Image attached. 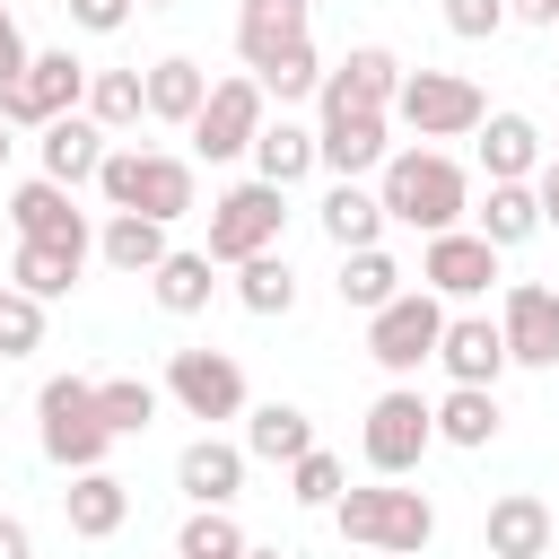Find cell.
Wrapping results in <instances>:
<instances>
[{
  "instance_id": "b9f144b4",
  "label": "cell",
  "mask_w": 559,
  "mask_h": 559,
  "mask_svg": "<svg viewBox=\"0 0 559 559\" xmlns=\"http://www.w3.org/2000/svg\"><path fill=\"white\" fill-rule=\"evenodd\" d=\"M507 26H559V0H507Z\"/></svg>"
},
{
  "instance_id": "f6af8a7d",
  "label": "cell",
  "mask_w": 559,
  "mask_h": 559,
  "mask_svg": "<svg viewBox=\"0 0 559 559\" xmlns=\"http://www.w3.org/2000/svg\"><path fill=\"white\" fill-rule=\"evenodd\" d=\"M245 559H288V550H280V542H271V550H262V542H245Z\"/></svg>"
},
{
  "instance_id": "d590c367",
  "label": "cell",
  "mask_w": 559,
  "mask_h": 559,
  "mask_svg": "<svg viewBox=\"0 0 559 559\" xmlns=\"http://www.w3.org/2000/svg\"><path fill=\"white\" fill-rule=\"evenodd\" d=\"M175 559H245V533L227 507H192L183 533H175Z\"/></svg>"
},
{
  "instance_id": "7dc6e473",
  "label": "cell",
  "mask_w": 559,
  "mask_h": 559,
  "mask_svg": "<svg viewBox=\"0 0 559 559\" xmlns=\"http://www.w3.org/2000/svg\"><path fill=\"white\" fill-rule=\"evenodd\" d=\"M131 9H175V0H131Z\"/></svg>"
},
{
  "instance_id": "e575fe53",
  "label": "cell",
  "mask_w": 559,
  "mask_h": 559,
  "mask_svg": "<svg viewBox=\"0 0 559 559\" xmlns=\"http://www.w3.org/2000/svg\"><path fill=\"white\" fill-rule=\"evenodd\" d=\"M157 384L148 376H96V419L114 428V437H140V428H157Z\"/></svg>"
},
{
  "instance_id": "8992f818",
  "label": "cell",
  "mask_w": 559,
  "mask_h": 559,
  "mask_svg": "<svg viewBox=\"0 0 559 559\" xmlns=\"http://www.w3.org/2000/svg\"><path fill=\"white\" fill-rule=\"evenodd\" d=\"M358 445H367V472H376V480H411V472H419V454L437 445V419H428L419 384H384V393L367 402Z\"/></svg>"
},
{
  "instance_id": "5b68a950",
  "label": "cell",
  "mask_w": 559,
  "mask_h": 559,
  "mask_svg": "<svg viewBox=\"0 0 559 559\" xmlns=\"http://www.w3.org/2000/svg\"><path fill=\"white\" fill-rule=\"evenodd\" d=\"M35 445H44V463H61V472H96V463H105L114 428L96 419V384H87V376H52V384L35 393Z\"/></svg>"
},
{
  "instance_id": "ab89813d",
  "label": "cell",
  "mask_w": 559,
  "mask_h": 559,
  "mask_svg": "<svg viewBox=\"0 0 559 559\" xmlns=\"http://www.w3.org/2000/svg\"><path fill=\"white\" fill-rule=\"evenodd\" d=\"M70 26L79 35H122L131 26V0H70Z\"/></svg>"
},
{
  "instance_id": "603a6c76",
  "label": "cell",
  "mask_w": 559,
  "mask_h": 559,
  "mask_svg": "<svg viewBox=\"0 0 559 559\" xmlns=\"http://www.w3.org/2000/svg\"><path fill=\"white\" fill-rule=\"evenodd\" d=\"M140 96H148V122H192L201 96H210V70L192 52H166V61L140 70Z\"/></svg>"
},
{
  "instance_id": "d6a6232c",
  "label": "cell",
  "mask_w": 559,
  "mask_h": 559,
  "mask_svg": "<svg viewBox=\"0 0 559 559\" xmlns=\"http://www.w3.org/2000/svg\"><path fill=\"white\" fill-rule=\"evenodd\" d=\"M79 114H87L105 140H114V131H131V122L148 114V96H140V70H87V105H79Z\"/></svg>"
},
{
  "instance_id": "f35d334b",
  "label": "cell",
  "mask_w": 559,
  "mask_h": 559,
  "mask_svg": "<svg viewBox=\"0 0 559 559\" xmlns=\"http://www.w3.org/2000/svg\"><path fill=\"white\" fill-rule=\"evenodd\" d=\"M445 26H454L463 44H489V35L507 26V0H445Z\"/></svg>"
},
{
  "instance_id": "ee69618b",
  "label": "cell",
  "mask_w": 559,
  "mask_h": 559,
  "mask_svg": "<svg viewBox=\"0 0 559 559\" xmlns=\"http://www.w3.org/2000/svg\"><path fill=\"white\" fill-rule=\"evenodd\" d=\"M0 559H35V533L17 515H0Z\"/></svg>"
},
{
  "instance_id": "2e32d148",
  "label": "cell",
  "mask_w": 559,
  "mask_h": 559,
  "mask_svg": "<svg viewBox=\"0 0 559 559\" xmlns=\"http://www.w3.org/2000/svg\"><path fill=\"white\" fill-rule=\"evenodd\" d=\"M9 227H17V245H96L79 192H61V183H44V175H26V183L9 192Z\"/></svg>"
},
{
  "instance_id": "30bf717a",
  "label": "cell",
  "mask_w": 559,
  "mask_h": 559,
  "mask_svg": "<svg viewBox=\"0 0 559 559\" xmlns=\"http://www.w3.org/2000/svg\"><path fill=\"white\" fill-rule=\"evenodd\" d=\"M262 122H271V96L236 70V79H210V96H201V114H192L183 131H192V148H201L210 166H227V157H245V148H253V131H262Z\"/></svg>"
},
{
  "instance_id": "7c38bea8",
  "label": "cell",
  "mask_w": 559,
  "mask_h": 559,
  "mask_svg": "<svg viewBox=\"0 0 559 559\" xmlns=\"http://www.w3.org/2000/svg\"><path fill=\"white\" fill-rule=\"evenodd\" d=\"M489 280H498V245H480L472 227L428 236V253H419V288H428L437 306H472V297H489Z\"/></svg>"
},
{
  "instance_id": "8d00e7d4",
  "label": "cell",
  "mask_w": 559,
  "mask_h": 559,
  "mask_svg": "<svg viewBox=\"0 0 559 559\" xmlns=\"http://www.w3.org/2000/svg\"><path fill=\"white\" fill-rule=\"evenodd\" d=\"M35 349H44V306L0 280V358H35Z\"/></svg>"
},
{
  "instance_id": "f546056e",
  "label": "cell",
  "mask_w": 559,
  "mask_h": 559,
  "mask_svg": "<svg viewBox=\"0 0 559 559\" xmlns=\"http://www.w3.org/2000/svg\"><path fill=\"white\" fill-rule=\"evenodd\" d=\"M314 218H323V236H332V253H358V245H384V201H376L367 183H332Z\"/></svg>"
},
{
  "instance_id": "44dd1931",
  "label": "cell",
  "mask_w": 559,
  "mask_h": 559,
  "mask_svg": "<svg viewBox=\"0 0 559 559\" xmlns=\"http://www.w3.org/2000/svg\"><path fill=\"white\" fill-rule=\"evenodd\" d=\"M533 166H542V131H533V114L498 105V114L480 122V175H489V183H533Z\"/></svg>"
},
{
  "instance_id": "e0dca14e",
  "label": "cell",
  "mask_w": 559,
  "mask_h": 559,
  "mask_svg": "<svg viewBox=\"0 0 559 559\" xmlns=\"http://www.w3.org/2000/svg\"><path fill=\"white\" fill-rule=\"evenodd\" d=\"M437 367H445V384H489V393H498V376H507V341H498V323H489V314H445V332H437Z\"/></svg>"
},
{
  "instance_id": "ac0fdd59",
  "label": "cell",
  "mask_w": 559,
  "mask_h": 559,
  "mask_svg": "<svg viewBox=\"0 0 559 559\" xmlns=\"http://www.w3.org/2000/svg\"><path fill=\"white\" fill-rule=\"evenodd\" d=\"M105 131L87 122V114H61V122H44L35 131V157H44V183H61V192H79V183H96V166H105Z\"/></svg>"
},
{
  "instance_id": "83f0119b",
  "label": "cell",
  "mask_w": 559,
  "mask_h": 559,
  "mask_svg": "<svg viewBox=\"0 0 559 559\" xmlns=\"http://www.w3.org/2000/svg\"><path fill=\"white\" fill-rule=\"evenodd\" d=\"M79 271H87V245H17V253H9V288H26L35 306L70 297Z\"/></svg>"
},
{
  "instance_id": "7bdbcfd3",
  "label": "cell",
  "mask_w": 559,
  "mask_h": 559,
  "mask_svg": "<svg viewBox=\"0 0 559 559\" xmlns=\"http://www.w3.org/2000/svg\"><path fill=\"white\" fill-rule=\"evenodd\" d=\"M533 201H542V227H559V166L542 157V183H533Z\"/></svg>"
},
{
  "instance_id": "836d02e7",
  "label": "cell",
  "mask_w": 559,
  "mask_h": 559,
  "mask_svg": "<svg viewBox=\"0 0 559 559\" xmlns=\"http://www.w3.org/2000/svg\"><path fill=\"white\" fill-rule=\"evenodd\" d=\"M236 306L245 314H288L297 306V271H288V253H253V262H236Z\"/></svg>"
},
{
  "instance_id": "6da1fadb",
  "label": "cell",
  "mask_w": 559,
  "mask_h": 559,
  "mask_svg": "<svg viewBox=\"0 0 559 559\" xmlns=\"http://www.w3.org/2000/svg\"><path fill=\"white\" fill-rule=\"evenodd\" d=\"M376 201H384V227L445 236V227H463V210H472V175H463L445 148H393V157L376 166Z\"/></svg>"
},
{
  "instance_id": "74e56055",
  "label": "cell",
  "mask_w": 559,
  "mask_h": 559,
  "mask_svg": "<svg viewBox=\"0 0 559 559\" xmlns=\"http://www.w3.org/2000/svg\"><path fill=\"white\" fill-rule=\"evenodd\" d=\"M341 489H349V480H341V454H323V445H314V454H297V463H288V498H297V507H332Z\"/></svg>"
},
{
  "instance_id": "ba28073f",
  "label": "cell",
  "mask_w": 559,
  "mask_h": 559,
  "mask_svg": "<svg viewBox=\"0 0 559 559\" xmlns=\"http://www.w3.org/2000/svg\"><path fill=\"white\" fill-rule=\"evenodd\" d=\"M79 105H87V61H79L70 44H52V52H26L17 87L0 96V122H9V131H44V122H61V114H79Z\"/></svg>"
},
{
  "instance_id": "f1b7e54d",
  "label": "cell",
  "mask_w": 559,
  "mask_h": 559,
  "mask_svg": "<svg viewBox=\"0 0 559 559\" xmlns=\"http://www.w3.org/2000/svg\"><path fill=\"white\" fill-rule=\"evenodd\" d=\"M297 454H314V419H306L297 402L245 411V463H297Z\"/></svg>"
},
{
  "instance_id": "52a82bcc",
  "label": "cell",
  "mask_w": 559,
  "mask_h": 559,
  "mask_svg": "<svg viewBox=\"0 0 559 559\" xmlns=\"http://www.w3.org/2000/svg\"><path fill=\"white\" fill-rule=\"evenodd\" d=\"M280 227H288V192L280 183H227L210 201V262H253V253H280Z\"/></svg>"
},
{
  "instance_id": "1f68e13d",
  "label": "cell",
  "mask_w": 559,
  "mask_h": 559,
  "mask_svg": "<svg viewBox=\"0 0 559 559\" xmlns=\"http://www.w3.org/2000/svg\"><path fill=\"white\" fill-rule=\"evenodd\" d=\"M393 297H402V262H393L384 245H358V253H341V306L376 314V306H393Z\"/></svg>"
},
{
  "instance_id": "4316f807",
  "label": "cell",
  "mask_w": 559,
  "mask_h": 559,
  "mask_svg": "<svg viewBox=\"0 0 559 559\" xmlns=\"http://www.w3.org/2000/svg\"><path fill=\"white\" fill-rule=\"evenodd\" d=\"M245 157H253V183H280V192H288V183H306V175H314V131L280 114V122H262V131H253V148H245Z\"/></svg>"
},
{
  "instance_id": "9c48e42d",
  "label": "cell",
  "mask_w": 559,
  "mask_h": 559,
  "mask_svg": "<svg viewBox=\"0 0 559 559\" xmlns=\"http://www.w3.org/2000/svg\"><path fill=\"white\" fill-rule=\"evenodd\" d=\"M437 332H445V306H437L428 288H402L393 306L367 314V358L402 384V376H419V367L437 358Z\"/></svg>"
},
{
  "instance_id": "60d3db41",
  "label": "cell",
  "mask_w": 559,
  "mask_h": 559,
  "mask_svg": "<svg viewBox=\"0 0 559 559\" xmlns=\"http://www.w3.org/2000/svg\"><path fill=\"white\" fill-rule=\"evenodd\" d=\"M17 70H26V35H17V17H9V0H0V96L17 87Z\"/></svg>"
},
{
  "instance_id": "7402d4cb",
  "label": "cell",
  "mask_w": 559,
  "mask_h": 559,
  "mask_svg": "<svg viewBox=\"0 0 559 559\" xmlns=\"http://www.w3.org/2000/svg\"><path fill=\"white\" fill-rule=\"evenodd\" d=\"M428 419H437V445H463V454H480V445L507 428V411H498L489 384H445V393L428 402Z\"/></svg>"
},
{
  "instance_id": "d4e9b609",
  "label": "cell",
  "mask_w": 559,
  "mask_h": 559,
  "mask_svg": "<svg viewBox=\"0 0 559 559\" xmlns=\"http://www.w3.org/2000/svg\"><path fill=\"white\" fill-rule=\"evenodd\" d=\"M96 253L122 271V280H148L175 245H166V227L157 218H140V210H105V227H96Z\"/></svg>"
},
{
  "instance_id": "4fadbf2b",
  "label": "cell",
  "mask_w": 559,
  "mask_h": 559,
  "mask_svg": "<svg viewBox=\"0 0 559 559\" xmlns=\"http://www.w3.org/2000/svg\"><path fill=\"white\" fill-rule=\"evenodd\" d=\"M498 341H507V367H559V288L515 280L498 297Z\"/></svg>"
},
{
  "instance_id": "7a4b0ae2",
  "label": "cell",
  "mask_w": 559,
  "mask_h": 559,
  "mask_svg": "<svg viewBox=\"0 0 559 559\" xmlns=\"http://www.w3.org/2000/svg\"><path fill=\"white\" fill-rule=\"evenodd\" d=\"M332 524H341V542H358V550H376V559H419V550L437 542V507H428L419 489H402V480L341 489V498H332Z\"/></svg>"
},
{
  "instance_id": "9a60e30c",
  "label": "cell",
  "mask_w": 559,
  "mask_h": 559,
  "mask_svg": "<svg viewBox=\"0 0 559 559\" xmlns=\"http://www.w3.org/2000/svg\"><path fill=\"white\" fill-rule=\"evenodd\" d=\"M393 157V122L384 114H323L314 122V166L332 175V183H358V175H376Z\"/></svg>"
},
{
  "instance_id": "d6986e66",
  "label": "cell",
  "mask_w": 559,
  "mask_h": 559,
  "mask_svg": "<svg viewBox=\"0 0 559 559\" xmlns=\"http://www.w3.org/2000/svg\"><path fill=\"white\" fill-rule=\"evenodd\" d=\"M175 489H183L192 507H236V489H245V445L192 437V445L175 454Z\"/></svg>"
},
{
  "instance_id": "5bb4252c",
  "label": "cell",
  "mask_w": 559,
  "mask_h": 559,
  "mask_svg": "<svg viewBox=\"0 0 559 559\" xmlns=\"http://www.w3.org/2000/svg\"><path fill=\"white\" fill-rule=\"evenodd\" d=\"M393 87H402V61H393L384 44H349V61L323 70L314 105H323V114H393Z\"/></svg>"
},
{
  "instance_id": "bcb514c9",
  "label": "cell",
  "mask_w": 559,
  "mask_h": 559,
  "mask_svg": "<svg viewBox=\"0 0 559 559\" xmlns=\"http://www.w3.org/2000/svg\"><path fill=\"white\" fill-rule=\"evenodd\" d=\"M9 148H17V131H9V122H0V175H9Z\"/></svg>"
},
{
  "instance_id": "8fae6325",
  "label": "cell",
  "mask_w": 559,
  "mask_h": 559,
  "mask_svg": "<svg viewBox=\"0 0 559 559\" xmlns=\"http://www.w3.org/2000/svg\"><path fill=\"white\" fill-rule=\"evenodd\" d=\"M183 419H245V367L227 358V349H175L166 358V384H157Z\"/></svg>"
},
{
  "instance_id": "c3c4849f",
  "label": "cell",
  "mask_w": 559,
  "mask_h": 559,
  "mask_svg": "<svg viewBox=\"0 0 559 559\" xmlns=\"http://www.w3.org/2000/svg\"><path fill=\"white\" fill-rule=\"evenodd\" d=\"M550 166H559V148H550Z\"/></svg>"
},
{
  "instance_id": "484cf974",
  "label": "cell",
  "mask_w": 559,
  "mask_h": 559,
  "mask_svg": "<svg viewBox=\"0 0 559 559\" xmlns=\"http://www.w3.org/2000/svg\"><path fill=\"white\" fill-rule=\"evenodd\" d=\"M542 550H550V507L533 489L489 498V559H542Z\"/></svg>"
},
{
  "instance_id": "ffe728a7",
  "label": "cell",
  "mask_w": 559,
  "mask_h": 559,
  "mask_svg": "<svg viewBox=\"0 0 559 559\" xmlns=\"http://www.w3.org/2000/svg\"><path fill=\"white\" fill-rule=\"evenodd\" d=\"M61 515H70V533H79V542H114V533L131 524V480H114L105 463H96V472H70Z\"/></svg>"
},
{
  "instance_id": "3957f363",
  "label": "cell",
  "mask_w": 559,
  "mask_h": 559,
  "mask_svg": "<svg viewBox=\"0 0 559 559\" xmlns=\"http://www.w3.org/2000/svg\"><path fill=\"white\" fill-rule=\"evenodd\" d=\"M96 192H105V210H140V218H157V227L192 218V201H201L192 157H166V148H105Z\"/></svg>"
},
{
  "instance_id": "cb8c5ba5",
  "label": "cell",
  "mask_w": 559,
  "mask_h": 559,
  "mask_svg": "<svg viewBox=\"0 0 559 559\" xmlns=\"http://www.w3.org/2000/svg\"><path fill=\"white\" fill-rule=\"evenodd\" d=\"M472 236H480V245H498V253L533 245V236H542V201H533V183H489V192H480V210H472Z\"/></svg>"
},
{
  "instance_id": "4dcf8cb0",
  "label": "cell",
  "mask_w": 559,
  "mask_h": 559,
  "mask_svg": "<svg viewBox=\"0 0 559 559\" xmlns=\"http://www.w3.org/2000/svg\"><path fill=\"white\" fill-rule=\"evenodd\" d=\"M148 297H157L166 314H201V306L218 297V262H210V253H183V245H175V253H166V262L148 271Z\"/></svg>"
},
{
  "instance_id": "277c9868",
  "label": "cell",
  "mask_w": 559,
  "mask_h": 559,
  "mask_svg": "<svg viewBox=\"0 0 559 559\" xmlns=\"http://www.w3.org/2000/svg\"><path fill=\"white\" fill-rule=\"evenodd\" d=\"M384 122H402L419 148H428V140H472V131L489 122V96H480V79H463V70H402Z\"/></svg>"
}]
</instances>
